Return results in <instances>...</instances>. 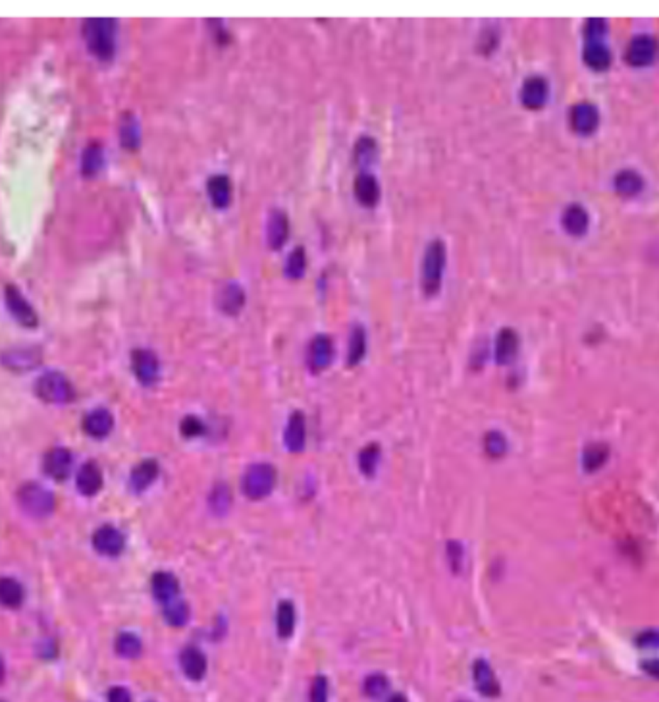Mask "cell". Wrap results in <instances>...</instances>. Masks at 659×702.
<instances>
[{
    "instance_id": "obj_36",
    "label": "cell",
    "mask_w": 659,
    "mask_h": 702,
    "mask_svg": "<svg viewBox=\"0 0 659 702\" xmlns=\"http://www.w3.org/2000/svg\"><path fill=\"white\" fill-rule=\"evenodd\" d=\"M364 353H366V336H364L363 326H355L351 332L349 338V365L355 367L363 361Z\"/></svg>"
},
{
    "instance_id": "obj_52",
    "label": "cell",
    "mask_w": 659,
    "mask_h": 702,
    "mask_svg": "<svg viewBox=\"0 0 659 702\" xmlns=\"http://www.w3.org/2000/svg\"><path fill=\"white\" fill-rule=\"evenodd\" d=\"M2 677H4V666H2V660H0V681H2Z\"/></svg>"
},
{
    "instance_id": "obj_20",
    "label": "cell",
    "mask_w": 659,
    "mask_h": 702,
    "mask_svg": "<svg viewBox=\"0 0 659 702\" xmlns=\"http://www.w3.org/2000/svg\"><path fill=\"white\" fill-rule=\"evenodd\" d=\"M206 191L216 208H227L232 203V182L226 174H216L206 182Z\"/></svg>"
},
{
    "instance_id": "obj_6",
    "label": "cell",
    "mask_w": 659,
    "mask_h": 702,
    "mask_svg": "<svg viewBox=\"0 0 659 702\" xmlns=\"http://www.w3.org/2000/svg\"><path fill=\"white\" fill-rule=\"evenodd\" d=\"M658 56V41L650 35L634 37L625 50V62L632 68H644L655 60Z\"/></svg>"
},
{
    "instance_id": "obj_17",
    "label": "cell",
    "mask_w": 659,
    "mask_h": 702,
    "mask_svg": "<svg viewBox=\"0 0 659 702\" xmlns=\"http://www.w3.org/2000/svg\"><path fill=\"white\" fill-rule=\"evenodd\" d=\"M561 224H563V230L567 234L573 235V238H580V235L588 232L590 216H588V213H586V208L582 205L573 203L561 214Z\"/></svg>"
},
{
    "instance_id": "obj_30",
    "label": "cell",
    "mask_w": 659,
    "mask_h": 702,
    "mask_svg": "<svg viewBox=\"0 0 659 702\" xmlns=\"http://www.w3.org/2000/svg\"><path fill=\"white\" fill-rule=\"evenodd\" d=\"M157 477L158 463L154 459H145L131 471V486H133V490L141 492V490L149 489L152 482L157 481Z\"/></svg>"
},
{
    "instance_id": "obj_31",
    "label": "cell",
    "mask_w": 659,
    "mask_h": 702,
    "mask_svg": "<svg viewBox=\"0 0 659 702\" xmlns=\"http://www.w3.org/2000/svg\"><path fill=\"white\" fill-rule=\"evenodd\" d=\"M276 627H278V635L282 639H289L293 635L295 629V608L289 600H282L278 612H276Z\"/></svg>"
},
{
    "instance_id": "obj_48",
    "label": "cell",
    "mask_w": 659,
    "mask_h": 702,
    "mask_svg": "<svg viewBox=\"0 0 659 702\" xmlns=\"http://www.w3.org/2000/svg\"><path fill=\"white\" fill-rule=\"evenodd\" d=\"M638 647H659V633L658 631H648V633H640L636 639Z\"/></svg>"
},
{
    "instance_id": "obj_49",
    "label": "cell",
    "mask_w": 659,
    "mask_h": 702,
    "mask_svg": "<svg viewBox=\"0 0 659 702\" xmlns=\"http://www.w3.org/2000/svg\"><path fill=\"white\" fill-rule=\"evenodd\" d=\"M108 702H131V695L128 693V689L114 687L110 689Z\"/></svg>"
},
{
    "instance_id": "obj_27",
    "label": "cell",
    "mask_w": 659,
    "mask_h": 702,
    "mask_svg": "<svg viewBox=\"0 0 659 702\" xmlns=\"http://www.w3.org/2000/svg\"><path fill=\"white\" fill-rule=\"evenodd\" d=\"M77 489L85 496H95L103 489V471L96 463H85L77 473Z\"/></svg>"
},
{
    "instance_id": "obj_41",
    "label": "cell",
    "mask_w": 659,
    "mask_h": 702,
    "mask_svg": "<svg viewBox=\"0 0 659 702\" xmlns=\"http://www.w3.org/2000/svg\"><path fill=\"white\" fill-rule=\"evenodd\" d=\"M484 450L490 457H503L507 452V440L502 433L490 430L484 438Z\"/></svg>"
},
{
    "instance_id": "obj_38",
    "label": "cell",
    "mask_w": 659,
    "mask_h": 702,
    "mask_svg": "<svg viewBox=\"0 0 659 702\" xmlns=\"http://www.w3.org/2000/svg\"><path fill=\"white\" fill-rule=\"evenodd\" d=\"M378 462H380V446L378 444H368V446L361 450V454H359V469L363 471L364 475H374Z\"/></svg>"
},
{
    "instance_id": "obj_1",
    "label": "cell",
    "mask_w": 659,
    "mask_h": 702,
    "mask_svg": "<svg viewBox=\"0 0 659 702\" xmlns=\"http://www.w3.org/2000/svg\"><path fill=\"white\" fill-rule=\"evenodd\" d=\"M83 39L98 60H110L116 52V21L93 18L83 23Z\"/></svg>"
},
{
    "instance_id": "obj_34",
    "label": "cell",
    "mask_w": 659,
    "mask_h": 702,
    "mask_svg": "<svg viewBox=\"0 0 659 702\" xmlns=\"http://www.w3.org/2000/svg\"><path fill=\"white\" fill-rule=\"evenodd\" d=\"M104 162V155H103V147L93 141V143L87 145V149L83 151L81 157V172L83 176H95V174L101 172Z\"/></svg>"
},
{
    "instance_id": "obj_51",
    "label": "cell",
    "mask_w": 659,
    "mask_h": 702,
    "mask_svg": "<svg viewBox=\"0 0 659 702\" xmlns=\"http://www.w3.org/2000/svg\"><path fill=\"white\" fill-rule=\"evenodd\" d=\"M388 702H407V698L403 695H393Z\"/></svg>"
},
{
    "instance_id": "obj_13",
    "label": "cell",
    "mask_w": 659,
    "mask_h": 702,
    "mask_svg": "<svg viewBox=\"0 0 659 702\" xmlns=\"http://www.w3.org/2000/svg\"><path fill=\"white\" fill-rule=\"evenodd\" d=\"M43 471L55 481H64L72 471V454L66 447H52L43 459Z\"/></svg>"
},
{
    "instance_id": "obj_46",
    "label": "cell",
    "mask_w": 659,
    "mask_h": 702,
    "mask_svg": "<svg viewBox=\"0 0 659 702\" xmlns=\"http://www.w3.org/2000/svg\"><path fill=\"white\" fill-rule=\"evenodd\" d=\"M210 502H213V508L216 511H226L227 506H230V490H227L226 484H218L216 490L210 496Z\"/></svg>"
},
{
    "instance_id": "obj_39",
    "label": "cell",
    "mask_w": 659,
    "mask_h": 702,
    "mask_svg": "<svg viewBox=\"0 0 659 702\" xmlns=\"http://www.w3.org/2000/svg\"><path fill=\"white\" fill-rule=\"evenodd\" d=\"M378 145L376 141L368 135H363V138L357 139L355 143V160H357L359 166H366L371 165L374 157H376V149Z\"/></svg>"
},
{
    "instance_id": "obj_26",
    "label": "cell",
    "mask_w": 659,
    "mask_h": 702,
    "mask_svg": "<svg viewBox=\"0 0 659 702\" xmlns=\"http://www.w3.org/2000/svg\"><path fill=\"white\" fill-rule=\"evenodd\" d=\"M114 427V419L106 409H95L83 419V430L93 438H104Z\"/></svg>"
},
{
    "instance_id": "obj_33",
    "label": "cell",
    "mask_w": 659,
    "mask_h": 702,
    "mask_svg": "<svg viewBox=\"0 0 659 702\" xmlns=\"http://www.w3.org/2000/svg\"><path fill=\"white\" fill-rule=\"evenodd\" d=\"M23 602V589L10 577L0 579V604L4 608H20Z\"/></svg>"
},
{
    "instance_id": "obj_7",
    "label": "cell",
    "mask_w": 659,
    "mask_h": 702,
    "mask_svg": "<svg viewBox=\"0 0 659 702\" xmlns=\"http://www.w3.org/2000/svg\"><path fill=\"white\" fill-rule=\"evenodd\" d=\"M4 296H6L8 311H10V315H12L18 323L23 324V326H29V328L37 326V323H39L37 313H35L33 307L29 305L28 299L23 297V294L16 288L14 284L6 286V294H4Z\"/></svg>"
},
{
    "instance_id": "obj_8",
    "label": "cell",
    "mask_w": 659,
    "mask_h": 702,
    "mask_svg": "<svg viewBox=\"0 0 659 702\" xmlns=\"http://www.w3.org/2000/svg\"><path fill=\"white\" fill-rule=\"evenodd\" d=\"M569 120L570 128H573L575 133H578V135H592L597 130V126H599V112H597L594 104L582 101V103L575 104L570 108Z\"/></svg>"
},
{
    "instance_id": "obj_2",
    "label": "cell",
    "mask_w": 659,
    "mask_h": 702,
    "mask_svg": "<svg viewBox=\"0 0 659 702\" xmlns=\"http://www.w3.org/2000/svg\"><path fill=\"white\" fill-rule=\"evenodd\" d=\"M447 249L441 240H434L428 243L422 259V274H420V284L426 296H436L441 288V278L446 270Z\"/></svg>"
},
{
    "instance_id": "obj_5",
    "label": "cell",
    "mask_w": 659,
    "mask_h": 702,
    "mask_svg": "<svg viewBox=\"0 0 659 702\" xmlns=\"http://www.w3.org/2000/svg\"><path fill=\"white\" fill-rule=\"evenodd\" d=\"M18 498H20L21 508L28 511L29 516L45 517L55 510V496L35 482L21 486Z\"/></svg>"
},
{
    "instance_id": "obj_4",
    "label": "cell",
    "mask_w": 659,
    "mask_h": 702,
    "mask_svg": "<svg viewBox=\"0 0 659 702\" xmlns=\"http://www.w3.org/2000/svg\"><path fill=\"white\" fill-rule=\"evenodd\" d=\"M37 396L48 403H68L74 399V388L69 384V380L64 377L62 372H45L41 379L37 380L35 384Z\"/></svg>"
},
{
    "instance_id": "obj_25",
    "label": "cell",
    "mask_w": 659,
    "mask_h": 702,
    "mask_svg": "<svg viewBox=\"0 0 659 702\" xmlns=\"http://www.w3.org/2000/svg\"><path fill=\"white\" fill-rule=\"evenodd\" d=\"M4 365L14 369V371H28L33 367L39 365L41 361V351L33 350V347H23V350H12L4 353Z\"/></svg>"
},
{
    "instance_id": "obj_28",
    "label": "cell",
    "mask_w": 659,
    "mask_h": 702,
    "mask_svg": "<svg viewBox=\"0 0 659 702\" xmlns=\"http://www.w3.org/2000/svg\"><path fill=\"white\" fill-rule=\"evenodd\" d=\"M607 459H609V446L602 442H594L584 447L582 469L586 473H597L599 469L605 467Z\"/></svg>"
},
{
    "instance_id": "obj_42",
    "label": "cell",
    "mask_w": 659,
    "mask_h": 702,
    "mask_svg": "<svg viewBox=\"0 0 659 702\" xmlns=\"http://www.w3.org/2000/svg\"><path fill=\"white\" fill-rule=\"evenodd\" d=\"M605 33H607V21L599 20V18H592V20L586 21V26H584V37H586V43L604 41Z\"/></svg>"
},
{
    "instance_id": "obj_45",
    "label": "cell",
    "mask_w": 659,
    "mask_h": 702,
    "mask_svg": "<svg viewBox=\"0 0 659 702\" xmlns=\"http://www.w3.org/2000/svg\"><path fill=\"white\" fill-rule=\"evenodd\" d=\"M328 693H330L328 679H326L324 675H318V677H315L312 685H310L309 701L310 702H328Z\"/></svg>"
},
{
    "instance_id": "obj_14",
    "label": "cell",
    "mask_w": 659,
    "mask_h": 702,
    "mask_svg": "<svg viewBox=\"0 0 659 702\" xmlns=\"http://www.w3.org/2000/svg\"><path fill=\"white\" fill-rule=\"evenodd\" d=\"M288 235H289L288 214L282 213V211H278V208H274V211L270 213V216H268V226H266L268 247L274 249V251L282 249L283 243L288 241Z\"/></svg>"
},
{
    "instance_id": "obj_47",
    "label": "cell",
    "mask_w": 659,
    "mask_h": 702,
    "mask_svg": "<svg viewBox=\"0 0 659 702\" xmlns=\"http://www.w3.org/2000/svg\"><path fill=\"white\" fill-rule=\"evenodd\" d=\"M447 554H449V562H451V569L454 572H459L461 569V562H463V548L457 540H451L447 544Z\"/></svg>"
},
{
    "instance_id": "obj_11",
    "label": "cell",
    "mask_w": 659,
    "mask_h": 702,
    "mask_svg": "<svg viewBox=\"0 0 659 702\" xmlns=\"http://www.w3.org/2000/svg\"><path fill=\"white\" fill-rule=\"evenodd\" d=\"M131 367L141 384L151 386L158 380V359L149 350H135L131 355Z\"/></svg>"
},
{
    "instance_id": "obj_43",
    "label": "cell",
    "mask_w": 659,
    "mask_h": 702,
    "mask_svg": "<svg viewBox=\"0 0 659 702\" xmlns=\"http://www.w3.org/2000/svg\"><path fill=\"white\" fill-rule=\"evenodd\" d=\"M388 691V679L382 674H372L364 681V693L371 698H378Z\"/></svg>"
},
{
    "instance_id": "obj_19",
    "label": "cell",
    "mask_w": 659,
    "mask_h": 702,
    "mask_svg": "<svg viewBox=\"0 0 659 702\" xmlns=\"http://www.w3.org/2000/svg\"><path fill=\"white\" fill-rule=\"evenodd\" d=\"M519 353V336L513 328H503L495 338V361L500 365H509Z\"/></svg>"
},
{
    "instance_id": "obj_15",
    "label": "cell",
    "mask_w": 659,
    "mask_h": 702,
    "mask_svg": "<svg viewBox=\"0 0 659 702\" xmlns=\"http://www.w3.org/2000/svg\"><path fill=\"white\" fill-rule=\"evenodd\" d=\"M124 535L120 533L114 527H101L93 535V546L96 548V552H101L104 556H118L120 552L124 550Z\"/></svg>"
},
{
    "instance_id": "obj_23",
    "label": "cell",
    "mask_w": 659,
    "mask_h": 702,
    "mask_svg": "<svg viewBox=\"0 0 659 702\" xmlns=\"http://www.w3.org/2000/svg\"><path fill=\"white\" fill-rule=\"evenodd\" d=\"M179 664H181L184 674L189 679H193V681H199V679H203V675L206 674V658L199 648L187 647L181 652V656H179Z\"/></svg>"
},
{
    "instance_id": "obj_10",
    "label": "cell",
    "mask_w": 659,
    "mask_h": 702,
    "mask_svg": "<svg viewBox=\"0 0 659 702\" xmlns=\"http://www.w3.org/2000/svg\"><path fill=\"white\" fill-rule=\"evenodd\" d=\"M334 359V344L326 334H318L310 340L309 350H307V363L312 372L324 371L330 367Z\"/></svg>"
},
{
    "instance_id": "obj_35",
    "label": "cell",
    "mask_w": 659,
    "mask_h": 702,
    "mask_svg": "<svg viewBox=\"0 0 659 702\" xmlns=\"http://www.w3.org/2000/svg\"><path fill=\"white\" fill-rule=\"evenodd\" d=\"M164 618L174 627L186 625L187 620H189V608L181 598H174L168 604H164Z\"/></svg>"
},
{
    "instance_id": "obj_16",
    "label": "cell",
    "mask_w": 659,
    "mask_h": 702,
    "mask_svg": "<svg viewBox=\"0 0 659 702\" xmlns=\"http://www.w3.org/2000/svg\"><path fill=\"white\" fill-rule=\"evenodd\" d=\"M473 677H474V685H476V689H478L484 696L494 698V696H497L502 693V687H500V681H497V677H495L494 669H492V666H490L486 660L474 662Z\"/></svg>"
},
{
    "instance_id": "obj_9",
    "label": "cell",
    "mask_w": 659,
    "mask_h": 702,
    "mask_svg": "<svg viewBox=\"0 0 659 702\" xmlns=\"http://www.w3.org/2000/svg\"><path fill=\"white\" fill-rule=\"evenodd\" d=\"M549 85L542 76H530L524 79L521 89V103L529 111H540L548 103Z\"/></svg>"
},
{
    "instance_id": "obj_44",
    "label": "cell",
    "mask_w": 659,
    "mask_h": 702,
    "mask_svg": "<svg viewBox=\"0 0 659 702\" xmlns=\"http://www.w3.org/2000/svg\"><path fill=\"white\" fill-rule=\"evenodd\" d=\"M179 430H181V434H184L186 438H197V436H201V434L205 433V425H203V420H201L199 417L189 415V417H186V419L181 420Z\"/></svg>"
},
{
    "instance_id": "obj_32",
    "label": "cell",
    "mask_w": 659,
    "mask_h": 702,
    "mask_svg": "<svg viewBox=\"0 0 659 702\" xmlns=\"http://www.w3.org/2000/svg\"><path fill=\"white\" fill-rule=\"evenodd\" d=\"M120 141L128 151H135L141 143V133H139V124L133 114H124L120 122Z\"/></svg>"
},
{
    "instance_id": "obj_3",
    "label": "cell",
    "mask_w": 659,
    "mask_h": 702,
    "mask_svg": "<svg viewBox=\"0 0 659 702\" xmlns=\"http://www.w3.org/2000/svg\"><path fill=\"white\" fill-rule=\"evenodd\" d=\"M276 484V469L270 463H254L243 477V492L251 500H262Z\"/></svg>"
},
{
    "instance_id": "obj_24",
    "label": "cell",
    "mask_w": 659,
    "mask_h": 702,
    "mask_svg": "<svg viewBox=\"0 0 659 702\" xmlns=\"http://www.w3.org/2000/svg\"><path fill=\"white\" fill-rule=\"evenodd\" d=\"M305 440H307V423H305V415L301 411L289 417L288 428H286V446L289 447V452H303L305 447Z\"/></svg>"
},
{
    "instance_id": "obj_50",
    "label": "cell",
    "mask_w": 659,
    "mask_h": 702,
    "mask_svg": "<svg viewBox=\"0 0 659 702\" xmlns=\"http://www.w3.org/2000/svg\"><path fill=\"white\" fill-rule=\"evenodd\" d=\"M642 672L659 681V658H652V660L642 662Z\"/></svg>"
},
{
    "instance_id": "obj_29",
    "label": "cell",
    "mask_w": 659,
    "mask_h": 702,
    "mask_svg": "<svg viewBox=\"0 0 659 702\" xmlns=\"http://www.w3.org/2000/svg\"><path fill=\"white\" fill-rule=\"evenodd\" d=\"M613 184L621 197H636L644 189V179L636 170H621Z\"/></svg>"
},
{
    "instance_id": "obj_40",
    "label": "cell",
    "mask_w": 659,
    "mask_h": 702,
    "mask_svg": "<svg viewBox=\"0 0 659 702\" xmlns=\"http://www.w3.org/2000/svg\"><path fill=\"white\" fill-rule=\"evenodd\" d=\"M116 650L124 658H135L141 654V640L133 633H120L116 639Z\"/></svg>"
},
{
    "instance_id": "obj_18",
    "label": "cell",
    "mask_w": 659,
    "mask_h": 702,
    "mask_svg": "<svg viewBox=\"0 0 659 702\" xmlns=\"http://www.w3.org/2000/svg\"><path fill=\"white\" fill-rule=\"evenodd\" d=\"M353 191H355V199L366 208L376 207L378 199H380V186H378L376 178L368 172H361L353 184Z\"/></svg>"
},
{
    "instance_id": "obj_21",
    "label": "cell",
    "mask_w": 659,
    "mask_h": 702,
    "mask_svg": "<svg viewBox=\"0 0 659 702\" xmlns=\"http://www.w3.org/2000/svg\"><path fill=\"white\" fill-rule=\"evenodd\" d=\"M151 586L154 598H157L158 602H162V604H168L170 600L178 598L179 583L172 573L168 572L154 573V577H152L151 581Z\"/></svg>"
},
{
    "instance_id": "obj_22",
    "label": "cell",
    "mask_w": 659,
    "mask_h": 702,
    "mask_svg": "<svg viewBox=\"0 0 659 702\" xmlns=\"http://www.w3.org/2000/svg\"><path fill=\"white\" fill-rule=\"evenodd\" d=\"M582 58L584 64L590 69H594V72H605V69L612 66V52H609V48H607V45L604 41L586 43Z\"/></svg>"
},
{
    "instance_id": "obj_37",
    "label": "cell",
    "mask_w": 659,
    "mask_h": 702,
    "mask_svg": "<svg viewBox=\"0 0 659 702\" xmlns=\"http://www.w3.org/2000/svg\"><path fill=\"white\" fill-rule=\"evenodd\" d=\"M307 270V253L303 247H295L288 257L286 262V276L289 280H299Z\"/></svg>"
},
{
    "instance_id": "obj_12",
    "label": "cell",
    "mask_w": 659,
    "mask_h": 702,
    "mask_svg": "<svg viewBox=\"0 0 659 702\" xmlns=\"http://www.w3.org/2000/svg\"><path fill=\"white\" fill-rule=\"evenodd\" d=\"M245 305V291L240 284L226 282L222 284L216 291V307H218L224 315L235 317Z\"/></svg>"
}]
</instances>
